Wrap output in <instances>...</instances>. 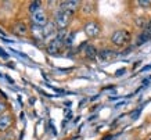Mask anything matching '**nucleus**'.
Returning a JSON list of instances; mask_svg holds the SVG:
<instances>
[{
    "label": "nucleus",
    "mask_w": 151,
    "mask_h": 140,
    "mask_svg": "<svg viewBox=\"0 0 151 140\" xmlns=\"http://www.w3.org/2000/svg\"><path fill=\"white\" fill-rule=\"evenodd\" d=\"M132 39V35H130V32H128L126 29H118V31H115L112 35H111V42H112V45L118 46H125L128 45L129 42Z\"/></svg>",
    "instance_id": "obj_1"
},
{
    "label": "nucleus",
    "mask_w": 151,
    "mask_h": 140,
    "mask_svg": "<svg viewBox=\"0 0 151 140\" xmlns=\"http://www.w3.org/2000/svg\"><path fill=\"white\" fill-rule=\"evenodd\" d=\"M71 18H72V15H69L68 13H65L64 10L61 9H57V11L54 13V24L57 25L60 31L68 27L69 22H71Z\"/></svg>",
    "instance_id": "obj_2"
},
{
    "label": "nucleus",
    "mask_w": 151,
    "mask_h": 140,
    "mask_svg": "<svg viewBox=\"0 0 151 140\" xmlns=\"http://www.w3.org/2000/svg\"><path fill=\"white\" fill-rule=\"evenodd\" d=\"M83 31H85L87 38H97L101 32V27L97 21H89V22L85 24Z\"/></svg>",
    "instance_id": "obj_3"
},
{
    "label": "nucleus",
    "mask_w": 151,
    "mask_h": 140,
    "mask_svg": "<svg viewBox=\"0 0 151 140\" xmlns=\"http://www.w3.org/2000/svg\"><path fill=\"white\" fill-rule=\"evenodd\" d=\"M79 6H81V3H79V1H61L58 9L64 10L65 13H68L69 15H73V14L78 11Z\"/></svg>",
    "instance_id": "obj_4"
},
{
    "label": "nucleus",
    "mask_w": 151,
    "mask_h": 140,
    "mask_svg": "<svg viewBox=\"0 0 151 140\" xmlns=\"http://www.w3.org/2000/svg\"><path fill=\"white\" fill-rule=\"evenodd\" d=\"M32 24L39 25V27H46L47 24H49V19H47L46 13H45L43 10H40V11L32 14Z\"/></svg>",
    "instance_id": "obj_5"
},
{
    "label": "nucleus",
    "mask_w": 151,
    "mask_h": 140,
    "mask_svg": "<svg viewBox=\"0 0 151 140\" xmlns=\"http://www.w3.org/2000/svg\"><path fill=\"white\" fill-rule=\"evenodd\" d=\"M13 123V117L10 114H3L0 115V132H4L7 131Z\"/></svg>",
    "instance_id": "obj_6"
},
{
    "label": "nucleus",
    "mask_w": 151,
    "mask_h": 140,
    "mask_svg": "<svg viewBox=\"0 0 151 140\" xmlns=\"http://www.w3.org/2000/svg\"><path fill=\"white\" fill-rule=\"evenodd\" d=\"M31 31L35 36V40H45V27H39V25L32 24Z\"/></svg>",
    "instance_id": "obj_7"
},
{
    "label": "nucleus",
    "mask_w": 151,
    "mask_h": 140,
    "mask_svg": "<svg viewBox=\"0 0 151 140\" xmlns=\"http://www.w3.org/2000/svg\"><path fill=\"white\" fill-rule=\"evenodd\" d=\"M53 36H57V25L54 22H49L45 27V40L46 39H50Z\"/></svg>",
    "instance_id": "obj_8"
},
{
    "label": "nucleus",
    "mask_w": 151,
    "mask_h": 140,
    "mask_svg": "<svg viewBox=\"0 0 151 140\" xmlns=\"http://www.w3.org/2000/svg\"><path fill=\"white\" fill-rule=\"evenodd\" d=\"M13 32L14 33H17V35H19V36H22V35H25L28 32V27L25 22H15L13 27Z\"/></svg>",
    "instance_id": "obj_9"
},
{
    "label": "nucleus",
    "mask_w": 151,
    "mask_h": 140,
    "mask_svg": "<svg viewBox=\"0 0 151 140\" xmlns=\"http://www.w3.org/2000/svg\"><path fill=\"white\" fill-rule=\"evenodd\" d=\"M115 56H116V51L110 50V49H104V50H100V51H99V57H100L101 60H104V61H108V60L114 58Z\"/></svg>",
    "instance_id": "obj_10"
},
{
    "label": "nucleus",
    "mask_w": 151,
    "mask_h": 140,
    "mask_svg": "<svg viewBox=\"0 0 151 140\" xmlns=\"http://www.w3.org/2000/svg\"><path fill=\"white\" fill-rule=\"evenodd\" d=\"M85 56L87 58H94V57L99 56V51H97V49L93 45H87L86 49H85Z\"/></svg>",
    "instance_id": "obj_11"
},
{
    "label": "nucleus",
    "mask_w": 151,
    "mask_h": 140,
    "mask_svg": "<svg viewBox=\"0 0 151 140\" xmlns=\"http://www.w3.org/2000/svg\"><path fill=\"white\" fill-rule=\"evenodd\" d=\"M82 11L85 14H92L94 11V3L93 1H85V3H82Z\"/></svg>",
    "instance_id": "obj_12"
},
{
    "label": "nucleus",
    "mask_w": 151,
    "mask_h": 140,
    "mask_svg": "<svg viewBox=\"0 0 151 140\" xmlns=\"http://www.w3.org/2000/svg\"><path fill=\"white\" fill-rule=\"evenodd\" d=\"M40 3L39 1H32L31 4H29V13L31 14H35L37 11H40Z\"/></svg>",
    "instance_id": "obj_13"
},
{
    "label": "nucleus",
    "mask_w": 151,
    "mask_h": 140,
    "mask_svg": "<svg viewBox=\"0 0 151 140\" xmlns=\"http://www.w3.org/2000/svg\"><path fill=\"white\" fill-rule=\"evenodd\" d=\"M151 38V35L148 33V32H146V31H143V33L139 36V42H137V45H143L144 42H147L148 39Z\"/></svg>",
    "instance_id": "obj_14"
},
{
    "label": "nucleus",
    "mask_w": 151,
    "mask_h": 140,
    "mask_svg": "<svg viewBox=\"0 0 151 140\" xmlns=\"http://www.w3.org/2000/svg\"><path fill=\"white\" fill-rule=\"evenodd\" d=\"M137 3H139V6H142V7H144V9H147V7H150L151 6V1H148V0H139Z\"/></svg>",
    "instance_id": "obj_15"
},
{
    "label": "nucleus",
    "mask_w": 151,
    "mask_h": 140,
    "mask_svg": "<svg viewBox=\"0 0 151 140\" xmlns=\"http://www.w3.org/2000/svg\"><path fill=\"white\" fill-rule=\"evenodd\" d=\"M4 110H6V104L0 101V115H3V113H4Z\"/></svg>",
    "instance_id": "obj_16"
},
{
    "label": "nucleus",
    "mask_w": 151,
    "mask_h": 140,
    "mask_svg": "<svg viewBox=\"0 0 151 140\" xmlns=\"http://www.w3.org/2000/svg\"><path fill=\"white\" fill-rule=\"evenodd\" d=\"M125 72H126V69H125V68H122V69H118L115 75H116V76H121V75H122V74H125Z\"/></svg>",
    "instance_id": "obj_17"
},
{
    "label": "nucleus",
    "mask_w": 151,
    "mask_h": 140,
    "mask_svg": "<svg viewBox=\"0 0 151 140\" xmlns=\"http://www.w3.org/2000/svg\"><path fill=\"white\" fill-rule=\"evenodd\" d=\"M0 56H1V57H4V58H7V57H9V54H7V53H4V50H3V49H0Z\"/></svg>",
    "instance_id": "obj_18"
},
{
    "label": "nucleus",
    "mask_w": 151,
    "mask_h": 140,
    "mask_svg": "<svg viewBox=\"0 0 151 140\" xmlns=\"http://www.w3.org/2000/svg\"><path fill=\"white\" fill-rule=\"evenodd\" d=\"M148 69H151V64H150V65H146V67H143L140 72H144V71H148Z\"/></svg>",
    "instance_id": "obj_19"
}]
</instances>
